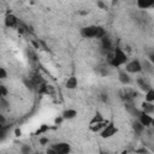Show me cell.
I'll use <instances>...</instances> for the list:
<instances>
[{"mask_svg": "<svg viewBox=\"0 0 154 154\" xmlns=\"http://www.w3.org/2000/svg\"><path fill=\"white\" fill-rule=\"evenodd\" d=\"M81 35L84 38H103L106 36V31L102 26L99 25H88L81 29Z\"/></svg>", "mask_w": 154, "mask_h": 154, "instance_id": "6da1fadb", "label": "cell"}, {"mask_svg": "<svg viewBox=\"0 0 154 154\" xmlns=\"http://www.w3.org/2000/svg\"><path fill=\"white\" fill-rule=\"evenodd\" d=\"M128 61V58H126V54L122 51V48H116L113 55L109 58V65L113 66V67H119L122 65H124L125 63Z\"/></svg>", "mask_w": 154, "mask_h": 154, "instance_id": "7a4b0ae2", "label": "cell"}, {"mask_svg": "<svg viewBox=\"0 0 154 154\" xmlns=\"http://www.w3.org/2000/svg\"><path fill=\"white\" fill-rule=\"evenodd\" d=\"M117 132H118V129H117L112 123H108V124L101 130L100 135H101L102 138H109V137L114 136Z\"/></svg>", "mask_w": 154, "mask_h": 154, "instance_id": "3957f363", "label": "cell"}, {"mask_svg": "<svg viewBox=\"0 0 154 154\" xmlns=\"http://www.w3.org/2000/svg\"><path fill=\"white\" fill-rule=\"evenodd\" d=\"M125 70L128 73H137V72L142 71V65L138 60H131V61L126 63Z\"/></svg>", "mask_w": 154, "mask_h": 154, "instance_id": "277c9868", "label": "cell"}, {"mask_svg": "<svg viewBox=\"0 0 154 154\" xmlns=\"http://www.w3.org/2000/svg\"><path fill=\"white\" fill-rule=\"evenodd\" d=\"M53 150L55 152V154H69L71 152V147L69 143L66 142H60V143H57L54 146H52Z\"/></svg>", "mask_w": 154, "mask_h": 154, "instance_id": "5b68a950", "label": "cell"}, {"mask_svg": "<svg viewBox=\"0 0 154 154\" xmlns=\"http://www.w3.org/2000/svg\"><path fill=\"white\" fill-rule=\"evenodd\" d=\"M138 122L144 126V128H148V126H154V118L150 117V114H147V113H141L140 117H138Z\"/></svg>", "mask_w": 154, "mask_h": 154, "instance_id": "8992f818", "label": "cell"}, {"mask_svg": "<svg viewBox=\"0 0 154 154\" xmlns=\"http://www.w3.org/2000/svg\"><path fill=\"white\" fill-rule=\"evenodd\" d=\"M5 25L7 26V28H16L17 26V24H18V19H17V17L14 16V14H12V13H8L6 17H5Z\"/></svg>", "mask_w": 154, "mask_h": 154, "instance_id": "52a82bcc", "label": "cell"}, {"mask_svg": "<svg viewBox=\"0 0 154 154\" xmlns=\"http://www.w3.org/2000/svg\"><path fill=\"white\" fill-rule=\"evenodd\" d=\"M136 5L141 10H147L152 6H154V0H138L136 2Z\"/></svg>", "mask_w": 154, "mask_h": 154, "instance_id": "ba28073f", "label": "cell"}, {"mask_svg": "<svg viewBox=\"0 0 154 154\" xmlns=\"http://www.w3.org/2000/svg\"><path fill=\"white\" fill-rule=\"evenodd\" d=\"M141 111H142L143 113L152 114V113L154 112V105H153V102H147V101L142 102V105H141Z\"/></svg>", "mask_w": 154, "mask_h": 154, "instance_id": "9c48e42d", "label": "cell"}, {"mask_svg": "<svg viewBox=\"0 0 154 154\" xmlns=\"http://www.w3.org/2000/svg\"><path fill=\"white\" fill-rule=\"evenodd\" d=\"M118 78H119V82L122 84H129L131 82V78H130L129 73L125 72V71H120L119 75H118Z\"/></svg>", "mask_w": 154, "mask_h": 154, "instance_id": "30bf717a", "label": "cell"}, {"mask_svg": "<svg viewBox=\"0 0 154 154\" xmlns=\"http://www.w3.org/2000/svg\"><path fill=\"white\" fill-rule=\"evenodd\" d=\"M76 116H77V111L76 109H72V108L65 109L63 112V119H73Z\"/></svg>", "mask_w": 154, "mask_h": 154, "instance_id": "8fae6325", "label": "cell"}, {"mask_svg": "<svg viewBox=\"0 0 154 154\" xmlns=\"http://www.w3.org/2000/svg\"><path fill=\"white\" fill-rule=\"evenodd\" d=\"M77 85H78V81L76 77H70L65 83V87L67 89H75V88H77Z\"/></svg>", "mask_w": 154, "mask_h": 154, "instance_id": "7c38bea8", "label": "cell"}, {"mask_svg": "<svg viewBox=\"0 0 154 154\" xmlns=\"http://www.w3.org/2000/svg\"><path fill=\"white\" fill-rule=\"evenodd\" d=\"M136 83H137V85L140 87V89H142V90H144L146 93L150 89V87H149V84L143 79V78H137V81H136Z\"/></svg>", "mask_w": 154, "mask_h": 154, "instance_id": "4fadbf2b", "label": "cell"}, {"mask_svg": "<svg viewBox=\"0 0 154 154\" xmlns=\"http://www.w3.org/2000/svg\"><path fill=\"white\" fill-rule=\"evenodd\" d=\"M144 99H146L147 102H154V89H153V88H150V89L146 93Z\"/></svg>", "mask_w": 154, "mask_h": 154, "instance_id": "5bb4252c", "label": "cell"}, {"mask_svg": "<svg viewBox=\"0 0 154 154\" xmlns=\"http://www.w3.org/2000/svg\"><path fill=\"white\" fill-rule=\"evenodd\" d=\"M132 129L135 130V132H137V134H141L143 130H144V126L137 120V122H135L134 124H132Z\"/></svg>", "mask_w": 154, "mask_h": 154, "instance_id": "9a60e30c", "label": "cell"}, {"mask_svg": "<svg viewBox=\"0 0 154 154\" xmlns=\"http://www.w3.org/2000/svg\"><path fill=\"white\" fill-rule=\"evenodd\" d=\"M101 45H102V48H105V49H109L111 48V41H109V38L108 37H103V38H101Z\"/></svg>", "mask_w": 154, "mask_h": 154, "instance_id": "2e32d148", "label": "cell"}, {"mask_svg": "<svg viewBox=\"0 0 154 154\" xmlns=\"http://www.w3.org/2000/svg\"><path fill=\"white\" fill-rule=\"evenodd\" d=\"M20 154H31V147L29 144H23L20 147Z\"/></svg>", "mask_w": 154, "mask_h": 154, "instance_id": "e0dca14e", "label": "cell"}, {"mask_svg": "<svg viewBox=\"0 0 154 154\" xmlns=\"http://www.w3.org/2000/svg\"><path fill=\"white\" fill-rule=\"evenodd\" d=\"M101 122H103V119H102V117L97 113V114H95V117L93 118V120H91V123H90V124H91V125H94L95 123L97 124V123H101Z\"/></svg>", "mask_w": 154, "mask_h": 154, "instance_id": "ac0fdd59", "label": "cell"}, {"mask_svg": "<svg viewBox=\"0 0 154 154\" xmlns=\"http://www.w3.org/2000/svg\"><path fill=\"white\" fill-rule=\"evenodd\" d=\"M7 89H6V87L4 85V84H1L0 85V95H1V97H5L6 95H7Z\"/></svg>", "mask_w": 154, "mask_h": 154, "instance_id": "d6986e66", "label": "cell"}, {"mask_svg": "<svg viewBox=\"0 0 154 154\" xmlns=\"http://www.w3.org/2000/svg\"><path fill=\"white\" fill-rule=\"evenodd\" d=\"M6 77H7V72H6L5 67H1V69H0V78H1V79H5Z\"/></svg>", "mask_w": 154, "mask_h": 154, "instance_id": "ffe728a7", "label": "cell"}, {"mask_svg": "<svg viewBox=\"0 0 154 154\" xmlns=\"http://www.w3.org/2000/svg\"><path fill=\"white\" fill-rule=\"evenodd\" d=\"M47 130H48V126H47V125H42L41 129H38L36 134H37V135H41L42 132H45V131H47Z\"/></svg>", "mask_w": 154, "mask_h": 154, "instance_id": "44dd1931", "label": "cell"}, {"mask_svg": "<svg viewBox=\"0 0 154 154\" xmlns=\"http://www.w3.org/2000/svg\"><path fill=\"white\" fill-rule=\"evenodd\" d=\"M48 142H49V140L47 137H40V144L46 146V144H48Z\"/></svg>", "mask_w": 154, "mask_h": 154, "instance_id": "7402d4cb", "label": "cell"}, {"mask_svg": "<svg viewBox=\"0 0 154 154\" xmlns=\"http://www.w3.org/2000/svg\"><path fill=\"white\" fill-rule=\"evenodd\" d=\"M149 60L152 61V64H154V52H153V53L149 55Z\"/></svg>", "mask_w": 154, "mask_h": 154, "instance_id": "603a6c76", "label": "cell"}, {"mask_svg": "<svg viewBox=\"0 0 154 154\" xmlns=\"http://www.w3.org/2000/svg\"><path fill=\"white\" fill-rule=\"evenodd\" d=\"M14 134H16V136H20V134H22V131H20L19 129H16V131H14Z\"/></svg>", "mask_w": 154, "mask_h": 154, "instance_id": "cb8c5ba5", "label": "cell"}, {"mask_svg": "<svg viewBox=\"0 0 154 154\" xmlns=\"http://www.w3.org/2000/svg\"><path fill=\"white\" fill-rule=\"evenodd\" d=\"M97 5H99L100 7H102V8H106V5H105L103 2H97Z\"/></svg>", "mask_w": 154, "mask_h": 154, "instance_id": "d4e9b609", "label": "cell"}, {"mask_svg": "<svg viewBox=\"0 0 154 154\" xmlns=\"http://www.w3.org/2000/svg\"><path fill=\"white\" fill-rule=\"evenodd\" d=\"M101 154H108V153H101Z\"/></svg>", "mask_w": 154, "mask_h": 154, "instance_id": "484cf974", "label": "cell"}]
</instances>
